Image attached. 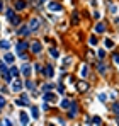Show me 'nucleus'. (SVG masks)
Returning a JSON list of instances; mask_svg holds the SVG:
<instances>
[{
    "label": "nucleus",
    "mask_w": 119,
    "mask_h": 126,
    "mask_svg": "<svg viewBox=\"0 0 119 126\" xmlns=\"http://www.w3.org/2000/svg\"><path fill=\"white\" fill-rule=\"evenodd\" d=\"M7 17H9V21L12 22L14 26H19V22H20V21H19V17H17V16H15L12 10H7Z\"/></svg>",
    "instance_id": "obj_1"
},
{
    "label": "nucleus",
    "mask_w": 119,
    "mask_h": 126,
    "mask_svg": "<svg viewBox=\"0 0 119 126\" xmlns=\"http://www.w3.org/2000/svg\"><path fill=\"white\" fill-rule=\"evenodd\" d=\"M27 48H29V44H27L26 41H19L17 44H15V51H17V53H24Z\"/></svg>",
    "instance_id": "obj_2"
},
{
    "label": "nucleus",
    "mask_w": 119,
    "mask_h": 126,
    "mask_svg": "<svg viewBox=\"0 0 119 126\" xmlns=\"http://www.w3.org/2000/svg\"><path fill=\"white\" fill-rule=\"evenodd\" d=\"M31 31H38L39 29V19H31V22L27 24Z\"/></svg>",
    "instance_id": "obj_3"
},
{
    "label": "nucleus",
    "mask_w": 119,
    "mask_h": 126,
    "mask_svg": "<svg viewBox=\"0 0 119 126\" xmlns=\"http://www.w3.org/2000/svg\"><path fill=\"white\" fill-rule=\"evenodd\" d=\"M77 89H78L80 92H87L89 90V84L83 82V80H80V82H77Z\"/></svg>",
    "instance_id": "obj_4"
},
{
    "label": "nucleus",
    "mask_w": 119,
    "mask_h": 126,
    "mask_svg": "<svg viewBox=\"0 0 119 126\" xmlns=\"http://www.w3.org/2000/svg\"><path fill=\"white\" fill-rule=\"evenodd\" d=\"M48 9H49L51 12H60V10H61V5L56 3V2H51V3H48Z\"/></svg>",
    "instance_id": "obj_5"
},
{
    "label": "nucleus",
    "mask_w": 119,
    "mask_h": 126,
    "mask_svg": "<svg viewBox=\"0 0 119 126\" xmlns=\"http://www.w3.org/2000/svg\"><path fill=\"white\" fill-rule=\"evenodd\" d=\"M12 90H14V92H20V90H22V82L15 79V82L12 84Z\"/></svg>",
    "instance_id": "obj_6"
},
{
    "label": "nucleus",
    "mask_w": 119,
    "mask_h": 126,
    "mask_svg": "<svg viewBox=\"0 0 119 126\" xmlns=\"http://www.w3.org/2000/svg\"><path fill=\"white\" fill-rule=\"evenodd\" d=\"M31 49H32V53H41V43L39 41H34L32 43V46H31Z\"/></svg>",
    "instance_id": "obj_7"
},
{
    "label": "nucleus",
    "mask_w": 119,
    "mask_h": 126,
    "mask_svg": "<svg viewBox=\"0 0 119 126\" xmlns=\"http://www.w3.org/2000/svg\"><path fill=\"white\" fill-rule=\"evenodd\" d=\"M14 7H15L17 10H22V9L26 7V2H24V0H15V2H14Z\"/></svg>",
    "instance_id": "obj_8"
},
{
    "label": "nucleus",
    "mask_w": 119,
    "mask_h": 126,
    "mask_svg": "<svg viewBox=\"0 0 119 126\" xmlns=\"http://www.w3.org/2000/svg\"><path fill=\"white\" fill-rule=\"evenodd\" d=\"M20 123H22V125H27V123H29V116H27V112H24V111L20 112Z\"/></svg>",
    "instance_id": "obj_9"
},
{
    "label": "nucleus",
    "mask_w": 119,
    "mask_h": 126,
    "mask_svg": "<svg viewBox=\"0 0 119 126\" xmlns=\"http://www.w3.org/2000/svg\"><path fill=\"white\" fill-rule=\"evenodd\" d=\"M22 73H24V77H29L31 75V65H24L22 66Z\"/></svg>",
    "instance_id": "obj_10"
},
{
    "label": "nucleus",
    "mask_w": 119,
    "mask_h": 126,
    "mask_svg": "<svg viewBox=\"0 0 119 126\" xmlns=\"http://www.w3.org/2000/svg\"><path fill=\"white\" fill-rule=\"evenodd\" d=\"M44 73H46V77H53V66L51 65H46V68H44Z\"/></svg>",
    "instance_id": "obj_11"
},
{
    "label": "nucleus",
    "mask_w": 119,
    "mask_h": 126,
    "mask_svg": "<svg viewBox=\"0 0 119 126\" xmlns=\"http://www.w3.org/2000/svg\"><path fill=\"white\" fill-rule=\"evenodd\" d=\"M31 114H32L34 119H38V118H39V109H38L36 106H32V107H31Z\"/></svg>",
    "instance_id": "obj_12"
},
{
    "label": "nucleus",
    "mask_w": 119,
    "mask_h": 126,
    "mask_svg": "<svg viewBox=\"0 0 119 126\" xmlns=\"http://www.w3.org/2000/svg\"><path fill=\"white\" fill-rule=\"evenodd\" d=\"M29 32H31L29 26H24V27H20V29H19V34H20V36H26V34H29Z\"/></svg>",
    "instance_id": "obj_13"
},
{
    "label": "nucleus",
    "mask_w": 119,
    "mask_h": 126,
    "mask_svg": "<svg viewBox=\"0 0 119 126\" xmlns=\"http://www.w3.org/2000/svg\"><path fill=\"white\" fill-rule=\"evenodd\" d=\"M44 101H56V95L51 94V92H46L44 94Z\"/></svg>",
    "instance_id": "obj_14"
},
{
    "label": "nucleus",
    "mask_w": 119,
    "mask_h": 126,
    "mask_svg": "<svg viewBox=\"0 0 119 126\" xmlns=\"http://www.w3.org/2000/svg\"><path fill=\"white\" fill-rule=\"evenodd\" d=\"M80 75H82L83 79L89 75V66H87V65H83V66H82V70H80Z\"/></svg>",
    "instance_id": "obj_15"
},
{
    "label": "nucleus",
    "mask_w": 119,
    "mask_h": 126,
    "mask_svg": "<svg viewBox=\"0 0 119 126\" xmlns=\"http://www.w3.org/2000/svg\"><path fill=\"white\" fill-rule=\"evenodd\" d=\"M105 31V26L102 24V22H99L97 26H95V32H104Z\"/></svg>",
    "instance_id": "obj_16"
},
{
    "label": "nucleus",
    "mask_w": 119,
    "mask_h": 126,
    "mask_svg": "<svg viewBox=\"0 0 119 126\" xmlns=\"http://www.w3.org/2000/svg\"><path fill=\"white\" fill-rule=\"evenodd\" d=\"M97 68H99V72H100V73H105V72H107V66H105V65H104L102 62L97 63Z\"/></svg>",
    "instance_id": "obj_17"
},
{
    "label": "nucleus",
    "mask_w": 119,
    "mask_h": 126,
    "mask_svg": "<svg viewBox=\"0 0 119 126\" xmlns=\"http://www.w3.org/2000/svg\"><path fill=\"white\" fill-rule=\"evenodd\" d=\"M9 48H10L9 41H0V49H9Z\"/></svg>",
    "instance_id": "obj_18"
},
{
    "label": "nucleus",
    "mask_w": 119,
    "mask_h": 126,
    "mask_svg": "<svg viewBox=\"0 0 119 126\" xmlns=\"http://www.w3.org/2000/svg\"><path fill=\"white\" fill-rule=\"evenodd\" d=\"M3 58H5V62H7V63H14V55H10V53H7Z\"/></svg>",
    "instance_id": "obj_19"
},
{
    "label": "nucleus",
    "mask_w": 119,
    "mask_h": 126,
    "mask_svg": "<svg viewBox=\"0 0 119 126\" xmlns=\"http://www.w3.org/2000/svg\"><path fill=\"white\" fill-rule=\"evenodd\" d=\"M61 107H63V109H68V107H70V101H68V99H63V101H61Z\"/></svg>",
    "instance_id": "obj_20"
},
{
    "label": "nucleus",
    "mask_w": 119,
    "mask_h": 126,
    "mask_svg": "<svg viewBox=\"0 0 119 126\" xmlns=\"http://www.w3.org/2000/svg\"><path fill=\"white\" fill-rule=\"evenodd\" d=\"M10 75H12V77H15V79H17V75H19V70H17V68H15V66H12V68H10Z\"/></svg>",
    "instance_id": "obj_21"
},
{
    "label": "nucleus",
    "mask_w": 119,
    "mask_h": 126,
    "mask_svg": "<svg viewBox=\"0 0 119 126\" xmlns=\"http://www.w3.org/2000/svg\"><path fill=\"white\" fill-rule=\"evenodd\" d=\"M49 53H51V56H55V58H58V56H60V53H58V49H56V48H51V49H49Z\"/></svg>",
    "instance_id": "obj_22"
},
{
    "label": "nucleus",
    "mask_w": 119,
    "mask_h": 126,
    "mask_svg": "<svg viewBox=\"0 0 119 126\" xmlns=\"http://www.w3.org/2000/svg\"><path fill=\"white\" fill-rule=\"evenodd\" d=\"M90 123H94V125H100V123H102V119H100L99 116H95V118H92V121H90Z\"/></svg>",
    "instance_id": "obj_23"
},
{
    "label": "nucleus",
    "mask_w": 119,
    "mask_h": 126,
    "mask_svg": "<svg viewBox=\"0 0 119 126\" xmlns=\"http://www.w3.org/2000/svg\"><path fill=\"white\" fill-rule=\"evenodd\" d=\"M112 111L119 116V102H114V104H112Z\"/></svg>",
    "instance_id": "obj_24"
},
{
    "label": "nucleus",
    "mask_w": 119,
    "mask_h": 126,
    "mask_svg": "<svg viewBox=\"0 0 119 126\" xmlns=\"http://www.w3.org/2000/svg\"><path fill=\"white\" fill-rule=\"evenodd\" d=\"M105 48H114V41L112 39H105Z\"/></svg>",
    "instance_id": "obj_25"
},
{
    "label": "nucleus",
    "mask_w": 119,
    "mask_h": 126,
    "mask_svg": "<svg viewBox=\"0 0 119 126\" xmlns=\"http://www.w3.org/2000/svg\"><path fill=\"white\" fill-rule=\"evenodd\" d=\"M26 87H27L29 90H34V84H32L31 80H27V82H26Z\"/></svg>",
    "instance_id": "obj_26"
},
{
    "label": "nucleus",
    "mask_w": 119,
    "mask_h": 126,
    "mask_svg": "<svg viewBox=\"0 0 119 126\" xmlns=\"http://www.w3.org/2000/svg\"><path fill=\"white\" fill-rule=\"evenodd\" d=\"M53 87H55L53 84H44V85H43V90H51Z\"/></svg>",
    "instance_id": "obj_27"
},
{
    "label": "nucleus",
    "mask_w": 119,
    "mask_h": 126,
    "mask_svg": "<svg viewBox=\"0 0 119 126\" xmlns=\"http://www.w3.org/2000/svg\"><path fill=\"white\" fill-rule=\"evenodd\" d=\"M109 9H111V14H116V12H118V7H116L114 3H111V7H109Z\"/></svg>",
    "instance_id": "obj_28"
},
{
    "label": "nucleus",
    "mask_w": 119,
    "mask_h": 126,
    "mask_svg": "<svg viewBox=\"0 0 119 126\" xmlns=\"http://www.w3.org/2000/svg\"><path fill=\"white\" fill-rule=\"evenodd\" d=\"M15 104H17V106H26L27 102H26L24 99H17V101H15Z\"/></svg>",
    "instance_id": "obj_29"
},
{
    "label": "nucleus",
    "mask_w": 119,
    "mask_h": 126,
    "mask_svg": "<svg viewBox=\"0 0 119 126\" xmlns=\"http://www.w3.org/2000/svg\"><path fill=\"white\" fill-rule=\"evenodd\" d=\"M73 24H78V14L73 12Z\"/></svg>",
    "instance_id": "obj_30"
},
{
    "label": "nucleus",
    "mask_w": 119,
    "mask_h": 126,
    "mask_svg": "<svg viewBox=\"0 0 119 126\" xmlns=\"http://www.w3.org/2000/svg\"><path fill=\"white\" fill-rule=\"evenodd\" d=\"M99 99L102 102H105V101H107V95H105V94H99Z\"/></svg>",
    "instance_id": "obj_31"
},
{
    "label": "nucleus",
    "mask_w": 119,
    "mask_h": 126,
    "mask_svg": "<svg viewBox=\"0 0 119 126\" xmlns=\"http://www.w3.org/2000/svg\"><path fill=\"white\" fill-rule=\"evenodd\" d=\"M36 72H38V73H43L44 70H43V66H41V65H36Z\"/></svg>",
    "instance_id": "obj_32"
},
{
    "label": "nucleus",
    "mask_w": 119,
    "mask_h": 126,
    "mask_svg": "<svg viewBox=\"0 0 119 126\" xmlns=\"http://www.w3.org/2000/svg\"><path fill=\"white\" fill-rule=\"evenodd\" d=\"M0 72H2V73H7V68H5V65H0Z\"/></svg>",
    "instance_id": "obj_33"
},
{
    "label": "nucleus",
    "mask_w": 119,
    "mask_h": 126,
    "mask_svg": "<svg viewBox=\"0 0 119 126\" xmlns=\"http://www.w3.org/2000/svg\"><path fill=\"white\" fill-rule=\"evenodd\" d=\"M104 56H105V51H104V49H100V51H99V58H104Z\"/></svg>",
    "instance_id": "obj_34"
},
{
    "label": "nucleus",
    "mask_w": 119,
    "mask_h": 126,
    "mask_svg": "<svg viewBox=\"0 0 119 126\" xmlns=\"http://www.w3.org/2000/svg\"><path fill=\"white\" fill-rule=\"evenodd\" d=\"M90 44H92V46L97 44V39H95V38H90Z\"/></svg>",
    "instance_id": "obj_35"
},
{
    "label": "nucleus",
    "mask_w": 119,
    "mask_h": 126,
    "mask_svg": "<svg viewBox=\"0 0 119 126\" xmlns=\"http://www.w3.org/2000/svg\"><path fill=\"white\" fill-rule=\"evenodd\" d=\"M22 99H24L26 102H29V97H27V94H22Z\"/></svg>",
    "instance_id": "obj_36"
},
{
    "label": "nucleus",
    "mask_w": 119,
    "mask_h": 126,
    "mask_svg": "<svg viewBox=\"0 0 119 126\" xmlns=\"http://www.w3.org/2000/svg\"><path fill=\"white\" fill-rule=\"evenodd\" d=\"M114 62L119 63V55H114Z\"/></svg>",
    "instance_id": "obj_37"
},
{
    "label": "nucleus",
    "mask_w": 119,
    "mask_h": 126,
    "mask_svg": "<svg viewBox=\"0 0 119 126\" xmlns=\"http://www.w3.org/2000/svg\"><path fill=\"white\" fill-rule=\"evenodd\" d=\"M3 10V3H2V0H0V12Z\"/></svg>",
    "instance_id": "obj_38"
},
{
    "label": "nucleus",
    "mask_w": 119,
    "mask_h": 126,
    "mask_svg": "<svg viewBox=\"0 0 119 126\" xmlns=\"http://www.w3.org/2000/svg\"><path fill=\"white\" fill-rule=\"evenodd\" d=\"M39 2H41V3H44V2H46V0H39Z\"/></svg>",
    "instance_id": "obj_39"
}]
</instances>
